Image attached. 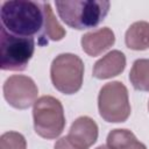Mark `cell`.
Returning a JSON list of instances; mask_svg holds the SVG:
<instances>
[{
    "instance_id": "5",
    "label": "cell",
    "mask_w": 149,
    "mask_h": 149,
    "mask_svg": "<svg viewBox=\"0 0 149 149\" xmlns=\"http://www.w3.org/2000/svg\"><path fill=\"white\" fill-rule=\"evenodd\" d=\"M50 78L54 87L61 93L74 94L83 85L84 63L74 54H59L51 63Z\"/></svg>"
},
{
    "instance_id": "15",
    "label": "cell",
    "mask_w": 149,
    "mask_h": 149,
    "mask_svg": "<svg viewBox=\"0 0 149 149\" xmlns=\"http://www.w3.org/2000/svg\"><path fill=\"white\" fill-rule=\"evenodd\" d=\"M0 149H27V141L21 133L6 132L0 136Z\"/></svg>"
},
{
    "instance_id": "1",
    "label": "cell",
    "mask_w": 149,
    "mask_h": 149,
    "mask_svg": "<svg viewBox=\"0 0 149 149\" xmlns=\"http://www.w3.org/2000/svg\"><path fill=\"white\" fill-rule=\"evenodd\" d=\"M1 26L9 33L33 37L41 35L44 26V10L42 2L29 0H9L1 5Z\"/></svg>"
},
{
    "instance_id": "3",
    "label": "cell",
    "mask_w": 149,
    "mask_h": 149,
    "mask_svg": "<svg viewBox=\"0 0 149 149\" xmlns=\"http://www.w3.org/2000/svg\"><path fill=\"white\" fill-rule=\"evenodd\" d=\"M35 50L33 37L17 36L5 27L0 29V68L5 71H23Z\"/></svg>"
},
{
    "instance_id": "13",
    "label": "cell",
    "mask_w": 149,
    "mask_h": 149,
    "mask_svg": "<svg viewBox=\"0 0 149 149\" xmlns=\"http://www.w3.org/2000/svg\"><path fill=\"white\" fill-rule=\"evenodd\" d=\"M107 146L111 149H147L133 132L128 129H113L107 135Z\"/></svg>"
},
{
    "instance_id": "4",
    "label": "cell",
    "mask_w": 149,
    "mask_h": 149,
    "mask_svg": "<svg viewBox=\"0 0 149 149\" xmlns=\"http://www.w3.org/2000/svg\"><path fill=\"white\" fill-rule=\"evenodd\" d=\"M34 129L43 139L58 137L65 127V115L62 102L52 95H43L33 107Z\"/></svg>"
},
{
    "instance_id": "10",
    "label": "cell",
    "mask_w": 149,
    "mask_h": 149,
    "mask_svg": "<svg viewBox=\"0 0 149 149\" xmlns=\"http://www.w3.org/2000/svg\"><path fill=\"white\" fill-rule=\"evenodd\" d=\"M126 68V56L120 50H112L93 65V77L97 79H108L119 76Z\"/></svg>"
},
{
    "instance_id": "14",
    "label": "cell",
    "mask_w": 149,
    "mask_h": 149,
    "mask_svg": "<svg viewBox=\"0 0 149 149\" xmlns=\"http://www.w3.org/2000/svg\"><path fill=\"white\" fill-rule=\"evenodd\" d=\"M129 80L135 90L149 92V59L140 58L133 63Z\"/></svg>"
},
{
    "instance_id": "18",
    "label": "cell",
    "mask_w": 149,
    "mask_h": 149,
    "mask_svg": "<svg viewBox=\"0 0 149 149\" xmlns=\"http://www.w3.org/2000/svg\"><path fill=\"white\" fill-rule=\"evenodd\" d=\"M148 111H149V101H148Z\"/></svg>"
},
{
    "instance_id": "16",
    "label": "cell",
    "mask_w": 149,
    "mask_h": 149,
    "mask_svg": "<svg viewBox=\"0 0 149 149\" xmlns=\"http://www.w3.org/2000/svg\"><path fill=\"white\" fill-rule=\"evenodd\" d=\"M54 149H80V148L76 147V146L68 139V136H64V137H61V139L55 143Z\"/></svg>"
},
{
    "instance_id": "7",
    "label": "cell",
    "mask_w": 149,
    "mask_h": 149,
    "mask_svg": "<svg viewBox=\"0 0 149 149\" xmlns=\"http://www.w3.org/2000/svg\"><path fill=\"white\" fill-rule=\"evenodd\" d=\"M3 97L14 108L27 109L37 100L38 88L35 81L23 74H13L3 83Z\"/></svg>"
},
{
    "instance_id": "12",
    "label": "cell",
    "mask_w": 149,
    "mask_h": 149,
    "mask_svg": "<svg viewBox=\"0 0 149 149\" xmlns=\"http://www.w3.org/2000/svg\"><path fill=\"white\" fill-rule=\"evenodd\" d=\"M126 45L132 50L149 49V22L136 21L129 26L125 35Z\"/></svg>"
},
{
    "instance_id": "9",
    "label": "cell",
    "mask_w": 149,
    "mask_h": 149,
    "mask_svg": "<svg viewBox=\"0 0 149 149\" xmlns=\"http://www.w3.org/2000/svg\"><path fill=\"white\" fill-rule=\"evenodd\" d=\"M115 42V35L108 27H102L93 31H88L81 36L80 44L88 56L95 57L108 50Z\"/></svg>"
},
{
    "instance_id": "2",
    "label": "cell",
    "mask_w": 149,
    "mask_h": 149,
    "mask_svg": "<svg viewBox=\"0 0 149 149\" xmlns=\"http://www.w3.org/2000/svg\"><path fill=\"white\" fill-rule=\"evenodd\" d=\"M61 20L78 30L97 27L108 14L111 3L102 0H66L55 2Z\"/></svg>"
},
{
    "instance_id": "8",
    "label": "cell",
    "mask_w": 149,
    "mask_h": 149,
    "mask_svg": "<svg viewBox=\"0 0 149 149\" xmlns=\"http://www.w3.org/2000/svg\"><path fill=\"white\" fill-rule=\"evenodd\" d=\"M98 125L90 116L77 118L70 127L68 139L80 149H88L98 140Z\"/></svg>"
},
{
    "instance_id": "17",
    "label": "cell",
    "mask_w": 149,
    "mask_h": 149,
    "mask_svg": "<svg viewBox=\"0 0 149 149\" xmlns=\"http://www.w3.org/2000/svg\"><path fill=\"white\" fill-rule=\"evenodd\" d=\"M95 149H111V148H109V147H108L107 144H106V146H105V144H101V146H99V147H97Z\"/></svg>"
},
{
    "instance_id": "6",
    "label": "cell",
    "mask_w": 149,
    "mask_h": 149,
    "mask_svg": "<svg viewBox=\"0 0 149 149\" xmlns=\"http://www.w3.org/2000/svg\"><path fill=\"white\" fill-rule=\"evenodd\" d=\"M98 109L107 122H125L132 112L127 87L121 81L105 84L99 91Z\"/></svg>"
},
{
    "instance_id": "11",
    "label": "cell",
    "mask_w": 149,
    "mask_h": 149,
    "mask_svg": "<svg viewBox=\"0 0 149 149\" xmlns=\"http://www.w3.org/2000/svg\"><path fill=\"white\" fill-rule=\"evenodd\" d=\"M43 10H44V26L43 30L38 37V44L45 45L48 44V40L51 41H61L65 36V29L59 24L57 21L51 6L49 2H42Z\"/></svg>"
}]
</instances>
